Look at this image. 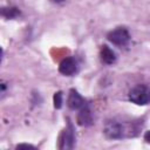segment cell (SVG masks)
<instances>
[{
    "label": "cell",
    "mask_w": 150,
    "mask_h": 150,
    "mask_svg": "<svg viewBox=\"0 0 150 150\" xmlns=\"http://www.w3.org/2000/svg\"><path fill=\"white\" fill-rule=\"evenodd\" d=\"M142 121L114 117L107 120L103 125V134L109 139H125L136 137L142 129Z\"/></svg>",
    "instance_id": "cell-1"
},
{
    "label": "cell",
    "mask_w": 150,
    "mask_h": 150,
    "mask_svg": "<svg viewBox=\"0 0 150 150\" xmlns=\"http://www.w3.org/2000/svg\"><path fill=\"white\" fill-rule=\"evenodd\" d=\"M128 98L137 105H148L150 103V88L145 84H137L129 90Z\"/></svg>",
    "instance_id": "cell-2"
},
{
    "label": "cell",
    "mask_w": 150,
    "mask_h": 150,
    "mask_svg": "<svg viewBox=\"0 0 150 150\" xmlns=\"http://www.w3.org/2000/svg\"><path fill=\"white\" fill-rule=\"evenodd\" d=\"M107 39L116 47H125L130 42V33L125 27H116L107 34Z\"/></svg>",
    "instance_id": "cell-3"
},
{
    "label": "cell",
    "mask_w": 150,
    "mask_h": 150,
    "mask_svg": "<svg viewBox=\"0 0 150 150\" xmlns=\"http://www.w3.org/2000/svg\"><path fill=\"white\" fill-rule=\"evenodd\" d=\"M76 143V136H75V129L70 121H68L67 127L63 129V131L60 135L59 138V149L61 150H69L75 146Z\"/></svg>",
    "instance_id": "cell-4"
},
{
    "label": "cell",
    "mask_w": 150,
    "mask_h": 150,
    "mask_svg": "<svg viewBox=\"0 0 150 150\" xmlns=\"http://www.w3.org/2000/svg\"><path fill=\"white\" fill-rule=\"evenodd\" d=\"M77 61L69 56L63 59L59 64V71L64 76H73L77 73Z\"/></svg>",
    "instance_id": "cell-5"
},
{
    "label": "cell",
    "mask_w": 150,
    "mask_h": 150,
    "mask_svg": "<svg viewBox=\"0 0 150 150\" xmlns=\"http://www.w3.org/2000/svg\"><path fill=\"white\" fill-rule=\"evenodd\" d=\"M86 104H87L86 100L82 97V95L77 90H75V89H70L69 90L68 98H67V105L71 110H80Z\"/></svg>",
    "instance_id": "cell-6"
},
{
    "label": "cell",
    "mask_w": 150,
    "mask_h": 150,
    "mask_svg": "<svg viewBox=\"0 0 150 150\" xmlns=\"http://www.w3.org/2000/svg\"><path fill=\"white\" fill-rule=\"evenodd\" d=\"M77 123L81 127H90L94 123V117H93V112L91 109L88 104H86L83 108H81L77 112Z\"/></svg>",
    "instance_id": "cell-7"
},
{
    "label": "cell",
    "mask_w": 150,
    "mask_h": 150,
    "mask_svg": "<svg viewBox=\"0 0 150 150\" xmlns=\"http://www.w3.org/2000/svg\"><path fill=\"white\" fill-rule=\"evenodd\" d=\"M100 59H101L102 63L111 66V64H114L116 62L117 56H116V53L109 46L103 45L101 47V50H100Z\"/></svg>",
    "instance_id": "cell-8"
},
{
    "label": "cell",
    "mask_w": 150,
    "mask_h": 150,
    "mask_svg": "<svg viewBox=\"0 0 150 150\" xmlns=\"http://www.w3.org/2000/svg\"><path fill=\"white\" fill-rule=\"evenodd\" d=\"M1 15L5 19H15L20 15V9L18 7H13V6L2 7L1 8Z\"/></svg>",
    "instance_id": "cell-9"
},
{
    "label": "cell",
    "mask_w": 150,
    "mask_h": 150,
    "mask_svg": "<svg viewBox=\"0 0 150 150\" xmlns=\"http://www.w3.org/2000/svg\"><path fill=\"white\" fill-rule=\"evenodd\" d=\"M53 102H54V107L56 109H61L62 108V103H63V94H62V91H56L54 94Z\"/></svg>",
    "instance_id": "cell-10"
},
{
    "label": "cell",
    "mask_w": 150,
    "mask_h": 150,
    "mask_svg": "<svg viewBox=\"0 0 150 150\" xmlns=\"http://www.w3.org/2000/svg\"><path fill=\"white\" fill-rule=\"evenodd\" d=\"M16 148H18V149H21V148H35V146H33V145H30V144H19Z\"/></svg>",
    "instance_id": "cell-11"
},
{
    "label": "cell",
    "mask_w": 150,
    "mask_h": 150,
    "mask_svg": "<svg viewBox=\"0 0 150 150\" xmlns=\"http://www.w3.org/2000/svg\"><path fill=\"white\" fill-rule=\"evenodd\" d=\"M144 139H145L148 143H150V131H146V132L144 134Z\"/></svg>",
    "instance_id": "cell-12"
},
{
    "label": "cell",
    "mask_w": 150,
    "mask_h": 150,
    "mask_svg": "<svg viewBox=\"0 0 150 150\" xmlns=\"http://www.w3.org/2000/svg\"><path fill=\"white\" fill-rule=\"evenodd\" d=\"M53 1H55V2H62V1H64V0H53Z\"/></svg>",
    "instance_id": "cell-13"
}]
</instances>
